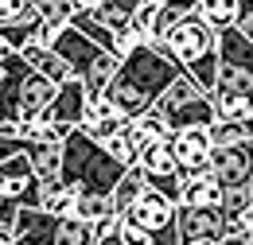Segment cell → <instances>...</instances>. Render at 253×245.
<instances>
[{
    "instance_id": "cell-1",
    "label": "cell",
    "mask_w": 253,
    "mask_h": 245,
    "mask_svg": "<svg viewBox=\"0 0 253 245\" xmlns=\"http://www.w3.org/2000/svg\"><path fill=\"white\" fill-rule=\"evenodd\" d=\"M179 74H183L179 62H171L164 51H152V47L144 43V47H136L128 59H121L113 82L101 93V101H105L121 121H136V117H144V113L156 105V97L168 90Z\"/></svg>"
},
{
    "instance_id": "cell-2",
    "label": "cell",
    "mask_w": 253,
    "mask_h": 245,
    "mask_svg": "<svg viewBox=\"0 0 253 245\" xmlns=\"http://www.w3.org/2000/svg\"><path fill=\"white\" fill-rule=\"evenodd\" d=\"M125 175L121 163H113L101 144H94L82 128H74L63 140V167H59V183L74 195H101L109 199V191Z\"/></svg>"
},
{
    "instance_id": "cell-3",
    "label": "cell",
    "mask_w": 253,
    "mask_h": 245,
    "mask_svg": "<svg viewBox=\"0 0 253 245\" xmlns=\"http://www.w3.org/2000/svg\"><path fill=\"white\" fill-rule=\"evenodd\" d=\"M152 113L164 121L168 132H183V128H211V124L218 121V117H214V101H211L207 93L195 90V82H191L187 74H179L168 90L160 93L156 105H152Z\"/></svg>"
},
{
    "instance_id": "cell-4",
    "label": "cell",
    "mask_w": 253,
    "mask_h": 245,
    "mask_svg": "<svg viewBox=\"0 0 253 245\" xmlns=\"http://www.w3.org/2000/svg\"><path fill=\"white\" fill-rule=\"evenodd\" d=\"M214 93H246V97H253V43L238 28L218 31V78H214Z\"/></svg>"
},
{
    "instance_id": "cell-5",
    "label": "cell",
    "mask_w": 253,
    "mask_h": 245,
    "mask_svg": "<svg viewBox=\"0 0 253 245\" xmlns=\"http://www.w3.org/2000/svg\"><path fill=\"white\" fill-rule=\"evenodd\" d=\"M214 47H218V31H211L195 12L179 16V24H175L171 35L164 39V55L171 62H179L183 70H187L191 62H199L203 55H211Z\"/></svg>"
},
{
    "instance_id": "cell-6",
    "label": "cell",
    "mask_w": 253,
    "mask_h": 245,
    "mask_svg": "<svg viewBox=\"0 0 253 245\" xmlns=\"http://www.w3.org/2000/svg\"><path fill=\"white\" fill-rule=\"evenodd\" d=\"M39 199H43V187L35 179L28 156H12L0 163V203H12L20 210H39Z\"/></svg>"
},
{
    "instance_id": "cell-7",
    "label": "cell",
    "mask_w": 253,
    "mask_h": 245,
    "mask_svg": "<svg viewBox=\"0 0 253 245\" xmlns=\"http://www.w3.org/2000/svg\"><path fill=\"white\" fill-rule=\"evenodd\" d=\"M179 245H218L226 238V218L218 206H175Z\"/></svg>"
},
{
    "instance_id": "cell-8",
    "label": "cell",
    "mask_w": 253,
    "mask_h": 245,
    "mask_svg": "<svg viewBox=\"0 0 253 245\" xmlns=\"http://www.w3.org/2000/svg\"><path fill=\"white\" fill-rule=\"evenodd\" d=\"M207 175L218 187H242L253 179V156L250 140L246 144H226V148H211L207 156Z\"/></svg>"
},
{
    "instance_id": "cell-9",
    "label": "cell",
    "mask_w": 253,
    "mask_h": 245,
    "mask_svg": "<svg viewBox=\"0 0 253 245\" xmlns=\"http://www.w3.org/2000/svg\"><path fill=\"white\" fill-rule=\"evenodd\" d=\"M51 51L63 59V66L70 70V78H78V82L90 74V66L97 62V55H105L101 47H94L86 35H78L74 28H59V31H55V43H51Z\"/></svg>"
},
{
    "instance_id": "cell-10",
    "label": "cell",
    "mask_w": 253,
    "mask_h": 245,
    "mask_svg": "<svg viewBox=\"0 0 253 245\" xmlns=\"http://www.w3.org/2000/svg\"><path fill=\"white\" fill-rule=\"evenodd\" d=\"M168 144L175 156L179 175H203L207 171V156H211V136L207 128H183V132H168Z\"/></svg>"
},
{
    "instance_id": "cell-11",
    "label": "cell",
    "mask_w": 253,
    "mask_h": 245,
    "mask_svg": "<svg viewBox=\"0 0 253 245\" xmlns=\"http://www.w3.org/2000/svg\"><path fill=\"white\" fill-rule=\"evenodd\" d=\"M82 113H86V90L78 78H66L63 86L55 90L51 105L39 113L43 124H66V128H78L82 124Z\"/></svg>"
},
{
    "instance_id": "cell-12",
    "label": "cell",
    "mask_w": 253,
    "mask_h": 245,
    "mask_svg": "<svg viewBox=\"0 0 253 245\" xmlns=\"http://www.w3.org/2000/svg\"><path fill=\"white\" fill-rule=\"evenodd\" d=\"M121 218H128L132 226H140L144 234H164V230L175 226V206H171L164 195H156V191H144Z\"/></svg>"
},
{
    "instance_id": "cell-13",
    "label": "cell",
    "mask_w": 253,
    "mask_h": 245,
    "mask_svg": "<svg viewBox=\"0 0 253 245\" xmlns=\"http://www.w3.org/2000/svg\"><path fill=\"white\" fill-rule=\"evenodd\" d=\"M55 226H59V218L43 214V210H20L12 226V245H51Z\"/></svg>"
},
{
    "instance_id": "cell-14",
    "label": "cell",
    "mask_w": 253,
    "mask_h": 245,
    "mask_svg": "<svg viewBox=\"0 0 253 245\" xmlns=\"http://www.w3.org/2000/svg\"><path fill=\"white\" fill-rule=\"evenodd\" d=\"M28 163H32L39 187H55L59 183V167H63V144H51V140H35L24 148Z\"/></svg>"
},
{
    "instance_id": "cell-15",
    "label": "cell",
    "mask_w": 253,
    "mask_h": 245,
    "mask_svg": "<svg viewBox=\"0 0 253 245\" xmlns=\"http://www.w3.org/2000/svg\"><path fill=\"white\" fill-rule=\"evenodd\" d=\"M136 167L144 171V179H168V175H179L175 156H171V144H168V140H156V144L140 148V152H136Z\"/></svg>"
},
{
    "instance_id": "cell-16",
    "label": "cell",
    "mask_w": 253,
    "mask_h": 245,
    "mask_svg": "<svg viewBox=\"0 0 253 245\" xmlns=\"http://www.w3.org/2000/svg\"><path fill=\"white\" fill-rule=\"evenodd\" d=\"M179 206H222V187L203 171V175H187L179 183Z\"/></svg>"
},
{
    "instance_id": "cell-17",
    "label": "cell",
    "mask_w": 253,
    "mask_h": 245,
    "mask_svg": "<svg viewBox=\"0 0 253 245\" xmlns=\"http://www.w3.org/2000/svg\"><path fill=\"white\" fill-rule=\"evenodd\" d=\"M20 59L28 62L35 74H43L47 82H55V86H63L66 78H70V70L63 66V59H59L51 47H35V43H28V47L20 51Z\"/></svg>"
},
{
    "instance_id": "cell-18",
    "label": "cell",
    "mask_w": 253,
    "mask_h": 245,
    "mask_svg": "<svg viewBox=\"0 0 253 245\" xmlns=\"http://www.w3.org/2000/svg\"><path fill=\"white\" fill-rule=\"evenodd\" d=\"M144 191H148L144 171H140V167H125V175H121L117 187L109 191V210H113V214H125V210L140 199V195H144Z\"/></svg>"
},
{
    "instance_id": "cell-19",
    "label": "cell",
    "mask_w": 253,
    "mask_h": 245,
    "mask_svg": "<svg viewBox=\"0 0 253 245\" xmlns=\"http://www.w3.org/2000/svg\"><path fill=\"white\" fill-rule=\"evenodd\" d=\"M195 16L211 31L238 28V0H199V4H195Z\"/></svg>"
},
{
    "instance_id": "cell-20",
    "label": "cell",
    "mask_w": 253,
    "mask_h": 245,
    "mask_svg": "<svg viewBox=\"0 0 253 245\" xmlns=\"http://www.w3.org/2000/svg\"><path fill=\"white\" fill-rule=\"evenodd\" d=\"M125 136H128V144L140 152V148H148V144H156V140H168V128H164V121L148 109L144 117H136V121L125 124Z\"/></svg>"
},
{
    "instance_id": "cell-21",
    "label": "cell",
    "mask_w": 253,
    "mask_h": 245,
    "mask_svg": "<svg viewBox=\"0 0 253 245\" xmlns=\"http://www.w3.org/2000/svg\"><path fill=\"white\" fill-rule=\"evenodd\" d=\"M214 117L218 121H230V124H246L253 117V97L246 93H214Z\"/></svg>"
},
{
    "instance_id": "cell-22",
    "label": "cell",
    "mask_w": 253,
    "mask_h": 245,
    "mask_svg": "<svg viewBox=\"0 0 253 245\" xmlns=\"http://www.w3.org/2000/svg\"><path fill=\"white\" fill-rule=\"evenodd\" d=\"M222 218L226 222H246L253 210V187L242 183V187H222Z\"/></svg>"
},
{
    "instance_id": "cell-23",
    "label": "cell",
    "mask_w": 253,
    "mask_h": 245,
    "mask_svg": "<svg viewBox=\"0 0 253 245\" xmlns=\"http://www.w3.org/2000/svg\"><path fill=\"white\" fill-rule=\"evenodd\" d=\"M51 245H97V234L90 222H78V218H59L55 226V242Z\"/></svg>"
},
{
    "instance_id": "cell-24",
    "label": "cell",
    "mask_w": 253,
    "mask_h": 245,
    "mask_svg": "<svg viewBox=\"0 0 253 245\" xmlns=\"http://www.w3.org/2000/svg\"><path fill=\"white\" fill-rule=\"evenodd\" d=\"M39 210H43V214H51V218H70V214H74V191H66L63 183L43 187Z\"/></svg>"
},
{
    "instance_id": "cell-25",
    "label": "cell",
    "mask_w": 253,
    "mask_h": 245,
    "mask_svg": "<svg viewBox=\"0 0 253 245\" xmlns=\"http://www.w3.org/2000/svg\"><path fill=\"white\" fill-rule=\"evenodd\" d=\"M32 12L47 24V28H66L70 24V16H74V4L70 0H32Z\"/></svg>"
},
{
    "instance_id": "cell-26",
    "label": "cell",
    "mask_w": 253,
    "mask_h": 245,
    "mask_svg": "<svg viewBox=\"0 0 253 245\" xmlns=\"http://www.w3.org/2000/svg\"><path fill=\"white\" fill-rule=\"evenodd\" d=\"M105 214H113V210H109V199H101V195H74V214L70 218L97 226Z\"/></svg>"
},
{
    "instance_id": "cell-27",
    "label": "cell",
    "mask_w": 253,
    "mask_h": 245,
    "mask_svg": "<svg viewBox=\"0 0 253 245\" xmlns=\"http://www.w3.org/2000/svg\"><path fill=\"white\" fill-rule=\"evenodd\" d=\"M211 136V148H226V144H246V128L242 124H230V121H214L207 128Z\"/></svg>"
},
{
    "instance_id": "cell-28",
    "label": "cell",
    "mask_w": 253,
    "mask_h": 245,
    "mask_svg": "<svg viewBox=\"0 0 253 245\" xmlns=\"http://www.w3.org/2000/svg\"><path fill=\"white\" fill-rule=\"evenodd\" d=\"M101 148H105V156H109V160H113V163H121V167H136V148H132V144H128L125 128H121V132H117V136H113V140H105V144H101Z\"/></svg>"
},
{
    "instance_id": "cell-29",
    "label": "cell",
    "mask_w": 253,
    "mask_h": 245,
    "mask_svg": "<svg viewBox=\"0 0 253 245\" xmlns=\"http://www.w3.org/2000/svg\"><path fill=\"white\" fill-rule=\"evenodd\" d=\"M32 16V0H0V28Z\"/></svg>"
},
{
    "instance_id": "cell-30",
    "label": "cell",
    "mask_w": 253,
    "mask_h": 245,
    "mask_svg": "<svg viewBox=\"0 0 253 245\" xmlns=\"http://www.w3.org/2000/svg\"><path fill=\"white\" fill-rule=\"evenodd\" d=\"M117 242H121V245H152V234H144L140 226H132L128 218H121V226H117Z\"/></svg>"
},
{
    "instance_id": "cell-31",
    "label": "cell",
    "mask_w": 253,
    "mask_h": 245,
    "mask_svg": "<svg viewBox=\"0 0 253 245\" xmlns=\"http://www.w3.org/2000/svg\"><path fill=\"white\" fill-rule=\"evenodd\" d=\"M218 245H253V230H242V234H226Z\"/></svg>"
},
{
    "instance_id": "cell-32",
    "label": "cell",
    "mask_w": 253,
    "mask_h": 245,
    "mask_svg": "<svg viewBox=\"0 0 253 245\" xmlns=\"http://www.w3.org/2000/svg\"><path fill=\"white\" fill-rule=\"evenodd\" d=\"M195 4H199V0H164V8H171V12H179V16L195 12Z\"/></svg>"
},
{
    "instance_id": "cell-33",
    "label": "cell",
    "mask_w": 253,
    "mask_h": 245,
    "mask_svg": "<svg viewBox=\"0 0 253 245\" xmlns=\"http://www.w3.org/2000/svg\"><path fill=\"white\" fill-rule=\"evenodd\" d=\"M246 16H253V0H238V24H242Z\"/></svg>"
},
{
    "instance_id": "cell-34",
    "label": "cell",
    "mask_w": 253,
    "mask_h": 245,
    "mask_svg": "<svg viewBox=\"0 0 253 245\" xmlns=\"http://www.w3.org/2000/svg\"><path fill=\"white\" fill-rule=\"evenodd\" d=\"M238 31H242V35H246V39H250V43H253V16H246V20L238 24Z\"/></svg>"
},
{
    "instance_id": "cell-35",
    "label": "cell",
    "mask_w": 253,
    "mask_h": 245,
    "mask_svg": "<svg viewBox=\"0 0 253 245\" xmlns=\"http://www.w3.org/2000/svg\"><path fill=\"white\" fill-rule=\"evenodd\" d=\"M97 245H121V242H117V234H113V238H97Z\"/></svg>"
},
{
    "instance_id": "cell-36",
    "label": "cell",
    "mask_w": 253,
    "mask_h": 245,
    "mask_svg": "<svg viewBox=\"0 0 253 245\" xmlns=\"http://www.w3.org/2000/svg\"><path fill=\"white\" fill-rule=\"evenodd\" d=\"M250 156H253V140H250Z\"/></svg>"
},
{
    "instance_id": "cell-37",
    "label": "cell",
    "mask_w": 253,
    "mask_h": 245,
    "mask_svg": "<svg viewBox=\"0 0 253 245\" xmlns=\"http://www.w3.org/2000/svg\"><path fill=\"white\" fill-rule=\"evenodd\" d=\"M250 187H253V179H250Z\"/></svg>"
}]
</instances>
